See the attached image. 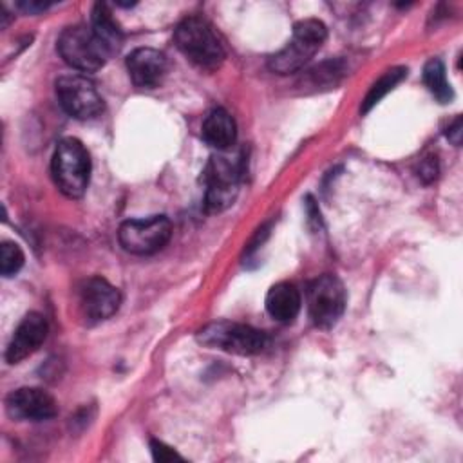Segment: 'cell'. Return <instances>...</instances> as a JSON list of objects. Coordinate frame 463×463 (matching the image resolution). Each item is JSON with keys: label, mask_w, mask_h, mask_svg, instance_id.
<instances>
[{"label": "cell", "mask_w": 463, "mask_h": 463, "mask_svg": "<svg viewBox=\"0 0 463 463\" xmlns=\"http://www.w3.org/2000/svg\"><path fill=\"white\" fill-rule=\"evenodd\" d=\"M51 172L54 184L63 195L71 199L81 197L90 177V157L83 143L76 137H63L58 141L51 161Z\"/></svg>", "instance_id": "cell-1"}, {"label": "cell", "mask_w": 463, "mask_h": 463, "mask_svg": "<svg viewBox=\"0 0 463 463\" xmlns=\"http://www.w3.org/2000/svg\"><path fill=\"white\" fill-rule=\"evenodd\" d=\"M177 49L197 67L213 71L224 60V47L212 29V25L201 16L184 18L174 34Z\"/></svg>", "instance_id": "cell-2"}, {"label": "cell", "mask_w": 463, "mask_h": 463, "mask_svg": "<svg viewBox=\"0 0 463 463\" xmlns=\"http://www.w3.org/2000/svg\"><path fill=\"white\" fill-rule=\"evenodd\" d=\"M326 25L317 18H306L295 24L291 40L286 47L269 58V69L277 74H291L304 67L326 42Z\"/></svg>", "instance_id": "cell-3"}, {"label": "cell", "mask_w": 463, "mask_h": 463, "mask_svg": "<svg viewBox=\"0 0 463 463\" xmlns=\"http://www.w3.org/2000/svg\"><path fill=\"white\" fill-rule=\"evenodd\" d=\"M58 52L67 65L81 72H92L103 67L110 56L109 49L96 36L90 25H71L58 38Z\"/></svg>", "instance_id": "cell-4"}, {"label": "cell", "mask_w": 463, "mask_h": 463, "mask_svg": "<svg viewBox=\"0 0 463 463\" xmlns=\"http://www.w3.org/2000/svg\"><path fill=\"white\" fill-rule=\"evenodd\" d=\"M197 340L212 349L233 354H257L266 345V335L251 326L230 320H217L199 329Z\"/></svg>", "instance_id": "cell-5"}, {"label": "cell", "mask_w": 463, "mask_h": 463, "mask_svg": "<svg viewBox=\"0 0 463 463\" xmlns=\"http://www.w3.org/2000/svg\"><path fill=\"white\" fill-rule=\"evenodd\" d=\"M241 181V165L230 157L219 154L213 156L204 172V204L210 212H222L233 204Z\"/></svg>", "instance_id": "cell-6"}, {"label": "cell", "mask_w": 463, "mask_h": 463, "mask_svg": "<svg viewBox=\"0 0 463 463\" xmlns=\"http://www.w3.org/2000/svg\"><path fill=\"white\" fill-rule=\"evenodd\" d=\"M172 235V222L165 215L146 219H128L119 226L118 239L125 251L134 255H150L159 251Z\"/></svg>", "instance_id": "cell-7"}, {"label": "cell", "mask_w": 463, "mask_h": 463, "mask_svg": "<svg viewBox=\"0 0 463 463\" xmlns=\"http://www.w3.org/2000/svg\"><path fill=\"white\" fill-rule=\"evenodd\" d=\"M345 289L338 277L322 275L307 288V309L317 327H333L345 309Z\"/></svg>", "instance_id": "cell-8"}, {"label": "cell", "mask_w": 463, "mask_h": 463, "mask_svg": "<svg viewBox=\"0 0 463 463\" xmlns=\"http://www.w3.org/2000/svg\"><path fill=\"white\" fill-rule=\"evenodd\" d=\"M56 96L61 109L76 119H90L103 110L98 89L83 74L60 76L56 80Z\"/></svg>", "instance_id": "cell-9"}, {"label": "cell", "mask_w": 463, "mask_h": 463, "mask_svg": "<svg viewBox=\"0 0 463 463\" xmlns=\"http://www.w3.org/2000/svg\"><path fill=\"white\" fill-rule=\"evenodd\" d=\"M119 291L101 277H92L78 288V306L81 317L94 324L110 318L119 307Z\"/></svg>", "instance_id": "cell-10"}, {"label": "cell", "mask_w": 463, "mask_h": 463, "mask_svg": "<svg viewBox=\"0 0 463 463\" xmlns=\"http://www.w3.org/2000/svg\"><path fill=\"white\" fill-rule=\"evenodd\" d=\"M5 412L13 420L42 421L58 414V403L40 387H20L5 398Z\"/></svg>", "instance_id": "cell-11"}, {"label": "cell", "mask_w": 463, "mask_h": 463, "mask_svg": "<svg viewBox=\"0 0 463 463\" xmlns=\"http://www.w3.org/2000/svg\"><path fill=\"white\" fill-rule=\"evenodd\" d=\"M47 331L49 326L43 315L34 311L27 313L13 333V338L5 351V360L9 364H18L24 358L31 356L45 342Z\"/></svg>", "instance_id": "cell-12"}, {"label": "cell", "mask_w": 463, "mask_h": 463, "mask_svg": "<svg viewBox=\"0 0 463 463\" xmlns=\"http://www.w3.org/2000/svg\"><path fill=\"white\" fill-rule=\"evenodd\" d=\"M127 71L136 87L152 89L166 72V56L152 47H139L127 58Z\"/></svg>", "instance_id": "cell-13"}, {"label": "cell", "mask_w": 463, "mask_h": 463, "mask_svg": "<svg viewBox=\"0 0 463 463\" xmlns=\"http://www.w3.org/2000/svg\"><path fill=\"white\" fill-rule=\"evenodd\" d=\"M300 304H302L300 293L297 286L289 282H279L271 286L266 295V311L273 320L282 324H289L297 318L300 311Z\"/></svg>", "instance_id": "cell-14"}, {"label": "cell", "mask_w": 463, "mask_h": 463, "mask_svg": "<svg viewBox=\"0 0 463 463\" xmlns=\"http://www.w3.org/2000/svg\"><path fill=\"white\" fill-rule=\"evenodd\" d=\"M203 139L217 148V150H226L235 143L237 137V127L232 118V114L224 109H213L203 121L201 128Z\"/></svg>", "instance_id": "cell-15"}, {"label": "cell", "mask_w": 463, "mask_h": 463, "mask_svg": "<svg viewBox=\"0 0 463 463\" xmlns=\"http://www.w3.org/2000/svg\"><path fill=\"white\" fill-rule=\"evenodd\" d=\"M90 27L96 33V36L103 42V45L109 49L110 54L119 49L123 34H121V29L118 27L116 20L112 18V13L107 7V4L94 5L92 16H90Z\"/></svg>", "instance_id": "cell-16"}, {"label": "cell", "mask_w": 463, "mask_h": 463, "mask_svg": "<svg viewBox=\"0 0 463 463\" xmlns=\"http://www.w3.org/2000/svg\"><path fill=\"white\" fill-rule=\"evenodd\" d=\"M423 83L439 103H449L454 98L452 87L447 81L445 65L438 58H430L423 67Z\"/></svg>", "instance_id": "cell-17"}, {"label": "cell", "mask_w": 463, "mask_h": 463, "mask_svg": "<svg viewBox=\"0 0 463 463\" xmlns=\"http://www.w3.org/2000/svg\"><path fill=\"white\" fill-rule=\"evenodd\" d=\"M407 76V69L405 67H392L389 71H385L374 83L373 87L369 89L367 96L364 98L362 101V112H369L376 103H380V99L391 92L403 78Z\"/></svg>", "instance_id": "cell-18"}, {"label": "cell", "mask_w": 463, "mask_h": 463, "mask_svg": "<svg viewBox=\"0 0 463 463\" xmlns=\"http://www.w3.org/2000/svg\"><path fill=\"white\" fill-rule=\"evenodd\" d=\"M24 251L16 242L5 241L0 246V273L4 277H13L14 273L20 271V268L24 266Z\"/></svg>", "instance_id": "cell-19"}, {"label": "cell", "mask_w": 463, "mask_h": 463, "mask_svg": "<svg viewBox=\"0 0 463 463\" xmlns=\"http://www.w3.org/2000/svg\"><path fill=\"white\" fill-rule=\"evenodd\" d=\"M150 450H152L154 459L159 461V463H170V461H175V459H183L172 447H168V445H165L163 441H157V439H154L150 443Z\"/></svg>", "instance_id": "cell-20"}, {"label": "cell", "mask_w": 463, "mask_h": 463, "mask_svg": "<svg viewBox=\"0 0 463 463\" xmlns=\"http://www.w3.org/2000/svg\"><path fill=\"white\" fill-rule=\"evenodd\" d=\"M418 177L423 183H430V181H434L438 177V159H436V156H427L425 159L420 161Z\"/></svg>", "instance_id": "cell-21"}, {"label": "cell", "mask_w": 463, "mask_h": 463, "mask_svg": "<svg viewBox=\"0 0 463 463\" xmlns=\"http://www.w3.org/2000/svg\"><path fill=\"white\" fill-rule=\"evenodd\" d=\"M18 7L27 13V14H34L40 11H45L47 7H51V2H42V0H22L18 2Z\"/></svg>", "instance_id": "cell-22"}, {"label": "cell", "mask_w": 463, "mask_h": 463, "mask_svg": "<svg viewBox=\"0 0 463 463\" xmlns=\"http://www.w3.org/2000/svg\"><path fill=\"white\" fill-rule=\"evenodd\" d=\"M447 137H449V141H452V145H459L461 143V118L458 116L456 119H454V123L447 128Z\"/></svg>", "instance_id": "cell-23"}]
</instances>
